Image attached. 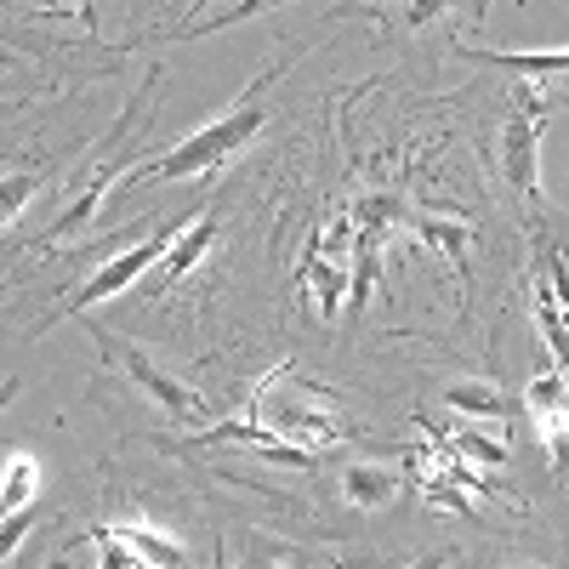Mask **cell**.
I'll return each mask as SVG.
<instances>
[{
	"label": "cell",
	"mask_w": 569,
	"mask_h": 569,
	"mask_svg": "<svg viewBox=\"0 0 569 569\" xmlns=\"http://www.w3.org/2000/svg\"><path fill=\"white\" fill-rule=\"evenodd\" d=\"M251 410L268 421V433L297 445L308 456L330 450L337 439H348V416L337 410V399H330L319 382H302V376L291 370H268L257 393H251Z\"/></svg>",
	"instance_id": "cell-1"
},
{
	"label": "cell",
	"mask_w": 569,
	"mask_h": 569,
	"mask_svg": "<svg viewBox=\"0 0 569 569\" xmlns=\"http://www.w3.org/2000/svg\"><path fill=\"white\" fill-rule=\"evenodd\" d=\"M273 74L279 69H268L251 91L233 109H222L211 126H200L194 137H182L171 154H160L154 166H142L137 171V182H182V177H200V171H211V166H222L233 149H240V142H251L262 126H268V109H262V91L273 86Z\"/></svg>",
	"instance_id": "cell-2"
},
{
	"label": "cell",
	"mask_w": 569,
	"mask_h": 569,
	"mask_svg": "<svg viewBox=\"0 0 569 569\" xmlns=\"http://www.w3.org/2000/svg\"><path fill=\"white\" fill-rule=\"evenodd\" d=\"M194 222H200V211H182L177 222H160L154 233H142V240H137L131 251L109 257V262H103L98 273H91V279H86L80 291H74V297H69V302H63V308H58L52 319H46V325H58V319H80L86 308H98V302H109V297L131 291V284H137L142 273H149L154 262H166V257H171V246H177V240H182V233L194 228ZM46 325H40V330H46Z\"/></svg>",
	"instance_id": "cell-3"
},
{
	"label": "cell",
	"mask_w": 569,
	"mask_h": 569,
	"mask_svg": "<svg viewBox=\"0 0 569 569\" xmlns=\"http://www.w3.org/2000/svg\"><path fill=\"white\" fill-rule=\"evenodd\" d=\"M525 297H530V319L547 337L552 359L569 370V257L541 240L536 257H530V273H525Z\"/></svg>",
	"instance_id": "cell-4"
},
{
	"label": "cell",
	"mask_w": 569,
	"mask_h": 569,
	"mask_svg": "<svg viewBox=\"0 0 569 569\" xmlns=\"http://www.w3.org/2000/svg\"><path fill=\"white\" fill-rule=\"evenodd\" d=\"M91 337H98L103 359H109V365H120V370H126V382H131L142 399H154L171 421H200V416H206V399H200L194 388H182L171 370H160L142 348H131L126 337H109V330H91Z\"/></svg>",
	"instance_id": "cell-5"
},
{
	"label": "cell",
	"mask_w": 569,
	"mask_h": 569,
	"mask_svg": "<svg viewBox=\"0 0 569 569\" xmlns=\"http://www.w3.org/2000/svg\"><path fill=\"white\" fill-rule=\"evenodd\" d=\"M525 416H530L536 439L547 450L552 479L569 490V376L563 370H541L536 382L525 388Z\"/></svg>",
	"instance_id": "cell-6"
},
{
	"label": "cell",
	"mask_w": 569,
	"mask_h": 569,
	"mask_svg": "<svg viewBox=\"0 0 569 569\" xmlns=\"http://www.w3.org/2000/svg\"><path fill=\"white\" fill-rule=\"evenodd\" d=\"M541 126H547V98L525 91L518 109L507 114V126H501V171H507V182L518 188V194H536L541 188V166H536Z\"/></svg>",
	"instance_id": "cell-7"
},
{
	"label": "cell",
	"mask_w": 569,
	"mask_h": 569,
	"mask_svg": "<svg viewBox=\"0 0 569 569\" xmlns=\"http://www.w3.org/2000/svg\"><path fill=\"white\" fill-rule=\"evenodd\" d=\"M91 536H109V541H120L126 552H137L149 569H188V547H182L177 536L154 530V525H131V518H120V525H98Z\"/></svg>",
	"instance_id": "cell-8"
},
{
	"label": "cell",
	"mask_w": 569,
	"mask_h": 569,
	"mask_svg": "<svg viewBox=\"0 0 569 569\" xmlns=\"http://www.w3.org/2000/svg\"><path fill=\"white\" fill-rule=\"evenodd\" d=\"M399 496V479L388 467H370V461H353L342 467V501L359 507V512H376V507H388Z\"/></svg>",
	"instance_id": "cell-9"
},
{
	"label": "cell",
	"mask_w": 569,
	"mask_h": 569,
	"mask_svg": "<svg viewBox=\"0 0 569 569\" xmlns=\"http://www.w3.org/2000/svg\"><path fill=\"white\" fill-rule=\"evenodd\" d=\"M40 496V461L29 450H12L7 467H0V518H12V512H29Z\"/></svg>",
	"instance_id": "cell-10"
},
{
	"label": "cell",
	"mask_w": 569,
	"mask_h": 569,
	"mask_svg": "<svg viewBox=\"0 0 569 569\" xmlns=\"http://www.w3.org/2000/svg\"><path fill=\"white\" fill-rule=\"evenodd\" d=\"M445 399H450V410L479 416V421H490V427H507V421H512V410H518L496 382H456V388H445Z\"/></svg>",
	"instance_id": "cell-11"
},
{
	"label": "cell",
	"mask_w": 569,
	"mask_h": 569,
	"mask_svg": "<svg viewBox=\"0 0 569 569\" xmlns=\"http://www.w3.org/2000/svg\"><path fill=\"white\" fill-rule=\"evenodd\" d=\"M211 240H217V217L206 211V217H200V222L188 228L177 246H171V257H166V268H160V279H154V297H160V291H171V284H177V279H182L188 268H194V262H200V257L211 251Z\"/></svg>",
	"instance_id": "cell-12"
},
{
	"label": "cell",
	"mask_w": 569,
	"mask_h": 569,
	"mask_svg": "<svg viewBox=\"0 0 569 569\" xmlns=\"http://www.w3.org/2000/svg\"><path fill=\"white\" fill-rule=\"evenodd\" d=\"M490 433H501V427H461V433H450L445 445H450L467 467L485 472V467H501V461L512 456V445H507V439H490Z\"/></svg>",
	"instance_id": "cell-13"
},
{
	"label": "cell",
	"mask_w": 569,
	"mask_h": 569,
	"mask_svg": "<svg viewBox=\"0 0 569 569\" xmlns=\"http://www.w3.org/2000/svg\"><path fill=\"white\" fill-rule=\"evenodd\" d=\"M421 233H427V240H433L461 273H467V240H472V228L467 222H450V217H427L421 222Z\"/></svg>",
	"instance_id": "cell-14"
},
{
	"label": "cell",
	"mask_w": 569,
	"mask_h": 569,
	"mask_svg": "<svg viewBox=\"0 0 569 569\" xmlns=\"http://www.w3.org/2000/svg\"><path fill=\"white\" fill-rule=\"evenodd\" d=\"M485 58L518 74H569V52H485Z\"/></svg>",
	"instance_id": "cell-15"
},
{
	"label": "cell",
	"mask_w": 569,
	"mask_h": 569,
	"mask_svg": "<svg viewBox=\"0 0 569 569\" xmlns=\"http://www.w3.org/2000/svg\"><path fill=\"white\" fill-rule=\"evenodd\" d=\"M34 182H40V171H0V228L34 200Z\"/></svg>",
	"instance_id": "cell-16"
},
{
	"label": "cell",
	"mask_w": 569,
	"mask_h": 569,
	"mask_svg": "<svg viewBox=\"0 0 569 569\" xmlns=\"http://www.w3.org/2000/svg\"><path fill=\"white\" fill-rule=\"evenodd\" d=\"M74 541H91V547H98V569H149V563H142L137 552H126L120 541H109V536H74Z\"/></svg>",
	"instance_id": "cell-17"
},
{
	"label": "cell",
	"mask_w": 569,
	"mask_h": 569,
	"mask_svg": "<svg viewBox=\"0 0 569 569\" xmlns=\"http://www.w3.org/2000/svg\"><path fill=\"white\" fill-rule=\"evenodd\" d=\"M450 563V552H427V558H416V563H405V569H445Z\"/></svg>",
	"instance_id": "cell-18"
},
{
	"label": "cell",
	"mask_w": 569,
	"mask_h": 569,
	"mask_svg": "<svg viewBox=\"0 0 569 569\" xmlns=\"http://www.w3.org/2000/svg\"><path fill=\"white\" fill-rule=\"evenodd\" d=\"M7 114H23V103H0V120H7Z\"/></svg>",
	"instance_id": "cell-19"
},
{
	"label": "cell",
	"mask_w": 569,
	"mask_h": 569,
	"mask_svg": "<svg viewBox=\"0 0 569 569\" xmlns=\"http://www.w3.org/2000/svg\"><path fill=\"white\" fill-rule=\"evenodd\" d=\"M518 569H547V563H518Z\"/></svg>",
	"instance_id": "cell-20"
},
{
	"label": "cell",
	"mask_w": 569,
	"mask_h": 569,
	"mask_svg": "<svg viewBox=\"0 0 569 569\" xmlns=\"http://www.w3.org/2000/svg\"><path fill=\"white\" fill-rule=\"evenodd\" d=\"M257 569H279V563H257Z\"/></svg>",
	"instance_id": "cell-21"
},
{
	"label": "cell",
	"mask_w": 569,
	"mask_h": 569,
	"mask_svg": "<svg viewBox=\"0 0 569 569\" xmlns=\"http://www.w3.org/2000/svg\"><path fill=\"white\" fill-rule=\"evenodd\" d=\"M0 569H12V563H0Z\"/></svg>",
	"instance_id": "cell-22"
}]
</instances>
